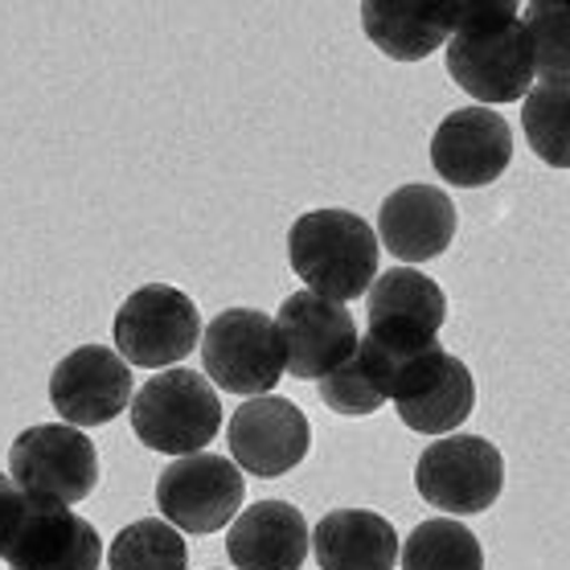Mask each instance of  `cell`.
<instances>
[{
    "label": "cell",
    "instance_id": "6da1fadb",
    "mask_svg": "<svg viewBox=\"0 0 570 570\" xmlns=\"http://www.w3.org/2000/svg\"><path fill=\"white\" fill-rule=\"evenodd\" d=\"M448 75L480 107L525 99L533 87V46L513 0H472L460 4L448 38Z\"/></svg>",
    "mask_w": 570,
    "mask_h": 570
},
{
    "label": "cell",
    "instance_id": "7a4b0ae2",
    "mask_svg": "<svg viewBox=\"0 0 570 570\" xmlns=\"http://www.w3.org/2000/svg\"><path fill=\"white\" fill-rule=\"evenodd\" d=\"M287 263L308 284V292L350 304L377 279L374 226L353 209L299 214L287 230Z\"/></svg>",
    "mask_w": 570,
    "mask_h": 570
},
{
    "label": "cell",
    "instance_id": "3957f363",
    "mask_svg": "<svg viewBox=\"0 0 570 570\" xmlns=\"http://www.w3.org/2000/svg\"><path fill=\"white\" fill-rule=\"evenodd\" d=\"M131 431L144 448L160 455H197L218 440L222 399L206 374L177 365L131 394Z\"/></svg>",
    "mask_w": 570,
    "mask_h": 570
},
{
    "label": "cell",
    "instance_id": "277c9868",
    "mask_svg": "<svg viewBox=\"0 0 570 570\" xmlns=\"http://www.w3.org/2000/svg\"><path fill=\"white\" fill-rule=\"evenodd\" d=\"M13 484L26 493L29 505L70 509L87 501L99 484V452L78 428L41 423L26 428L9 448Z\"/></svg>",
    "mask_w": 570,
    "mask_h": 570
},
{
    "label": "cell",
    "instance_id": "5b68a950",
    "mask_svg": "<svg viewBox=\"0 0 570 570\" xmlns=\"http://www.w3.org/2000/svg\"><path fill=\"white\" fill-rule=\"evenodd\" d=\"M370 333L390 362H415L419 353L440 345V328L448 321V296L431 275L415 267H390L370 284Z\"/></svg>",
    "mask_w": 570,
    "mask_h": 570
},
{
    "label": "cell",
    "instance_id": "8992f818",
    "mask_svg": "<svg viewBox=\"0 0 570 570\" xmlns=\"http://www.w3.org/2000/svg\"><path fill=\"white\" fill-rule=\"evenodd\" d=\"M116 353L140 370L185 362L202 341V312L181 287L144 284L116 312Z\"/></svg>",
    "mask_w": 570,
    "mask_h": 570
},
{
    "label": "cell",
    "instance_id": "52a82bcc",
    "mask_svg": "<svg viewBox=\"0 0 570 570\" xmlns=\"http://www.w3.org/2000/svg\"><path fill=\"white\" fill-rule=\"evenodd\" d=\"M202 362H206L209 386L226 394H250L263 399L284 377V345L279 328L259 308H226L214 316L202 337Z\"/></svg>",
    "mask_w": 570,
    "mask_h": 570
},
{
    "label": "cell",
    "instance_id": "ba28073f",
    "mask_svg": "<svg viewBox=\"0 0 570 570\" xmlns=\"http://www.w3.org/2000/svg\"><path fill=\"white\" fill-rule=\"evenodd\" d=\"M415 489L428 505L452 518L484 513L505 489V455L480 435H440L419 455Z\"/></svg>",
    "mask_w": 570,
    "mask_h": 570
},
{
    "label": "cell",
    "instance_id": "9c48e42d",
    "mask_svg": "<svg viewBox=\"0 0 570 570\" xmlns=\"http://www.w3.org/2000/svg\"><path fill=\"white\" fill-rule=\"evenodd\" d=\"M247 480L234 468V460H222L214 452H197L173 460L156 480V505L160 518L177 533H214L230 525L243 509Z\"/></svg>",
    "mask_w": 570,
    "mask_h": 570
},
{
    "label": "cell",
    "instance_id": "30bf717a",
    "mask_svg": "<svg viewBox=\"0 0 570 570\" xmlns=\"http://www.w3.org/2000/svg\"><path fill=\"white\" fill-rule=\"evenodd\" d=\"M390 402L402 423L419 435H452L455 428H464V419L476 406V382L455 353L435 345L402 365Z\"/></svg>",
    "mask_w": 570,
    "mask_h": 570
},
{
    "label": "cell",
    "instance_id": "8fae6325",
    "mask_svg": "<svg viewBox=\"0 0 570 570\" xmlns=\"http://www.w3.org/2000/svg\"><path fill=\"white\" fill-rule=\"evenodd\" d=\"M275 328L284 345V374L304 377V382L308 377L321 382L341 362H350V353L357 350V321L350 304L316 296L308 287L279 304Z\"/></svg>",
    "mask_w": 570,
    "mask_h": 570
},
{
    "label": "cell",
    "instance_id": "7c38bea8",
    "mask_svg": "<svg viewBox=\"0 0 570 570\" xmlns=\"http://www.w3.org/2000/svg\"><path fill=\"white\" fill-rule=\"evenodd\" d=\"M513 128L493 107H460L431 131V169L455 189H484L505 177Z\"/></svg>",
    "mask_w": 570,
    "mask_h": 570
},
{
    "label": "cell",
    "instance_id": "4fadbf2b",
    "mask_svg": "<svg viewBox=\"0 0 570 570\" xmlns=\"http://www.w3.org/2000/svg\"><path fill=\"white\" fill-rule=\"evenodd\" d=\"M226 440H230L238 472L275 480L308 455L312 428L296 402L279 399V394H263V399H247L234 411Z\"/></svg>",
    "mask_w": 570,
    "mask_h": 570
},
{
    "label": "cell",
    "instance_id": "5bb4252c",
    "mask_svg": "<svg viewBox=\"0 0 570 570\" xmlns=\"http://www.w3.org/2000/svg\"><path fill=\"white\" fill-rule=\"evenodd\" d=\"M131 365L107 345H78L50 374V402L66 428H99L131 406Z\"/></svg>",
    "mask_w": 570,
    "mask_h": 570
},
{
    "label": "cell",
    "instance_id": "9a60e30c",
    "mask_svg": "<svg viewBox=\"0 0 570 570\" xmlns=\"http://www.w3.org/2000/svg\"><path fill=\"white\" fill-rule=\"evenodd\" d=\"M9 570H99L104 538L87 518L70 509L29 505L21 530L4 546Z\"/></svg>",
    "mask_w": 570,
    "mask_h": 570
},
{
    "label": "cell",
    "instance_id": "2e32d148",
    "mask_svg": "<svg viewBox=\"0 0 570 570\" xmlns=\"http://www.w3.org/2000/svg\"><path fill=\"white\" fill-rule=\"evenodd\" d=\"M374 238L402 263L440 259L455 238L452 197L435 185H402L377 209Z\"/></svg>",
    "mask_w": 570,
    "mask_h": 570
},
{
    "label": "cell",
    "instance_id": "e0dca14e",
    "mask_svg": "<svg viewBox=\"0 0 570 570\" xmlns=\"http://www.w3.org/2000/svg\"><path fill=\"white\" fill-rule=\"evenodd\" d=\"M226 554L234 570H299L308 562V521L287 501H259L230 521Z\"/></svg>",
    "mask_w": 570,
    "mask_h": 570
},
{
    "label": "cell",
    "instance_id": "ac0fdd59",
    "mask_svg": "<svg viewBox=\"0 0 570 570\" xmlns=\"http://www.w3.org/2000/svg\"><path fill=\"white\" fill-rule=\"evenodd\" d=\"M312 554L321 570H394L399 530L374 509H333L312 530Z\"/></svg>",
    "mask_w": 570,
    "mask_h": 570
},
{
    "label": "cell",
    "instance_id": "d6986e66",
    "mask_svg": "<svg viewBox=\"0 0 570 570\" xmlns=\"http://www.w3.org/2000/svg\"><path fill=\"white\" fill-rule=\"evenodd\" d=\"M460 4H382L365 0L362 29L377 50L394 62H423L452 38Z\"/></svg>",
    "mask_w": 570,
    "mask_h": 570
},
{
    "label": "cell",
    "instance_id": "ffe728a7",
    "mask_svg": "<svg viewBox=\"0 0 570 570\" xmlns=\"http://www.w3.org/2000/svg\"><path fill=\"white\" fill-rule=\"evenodd\" d=\"M402 365L390 362L386 353L377 350L370 337H357V350L350 353V362H341L333 374L321 377V399L328 411L337 415H374L390 402L394 377Z\"/></svg>",
    "mask_w": 570,
    "mask_h": 570
},
{
    "label": "cell",
    "instance_id": "44dd1931",
    "mask_svg": "<svg viewBox=\"0 0 570 570\" xmlns=\"http://www.w3.org/2000/svg\"><path fill=\"white\" fill-rule=\"evenodd\" d=\"M402 570H484L480 538L452 518H431L399 546Z\"/></svg>",
    "mask_w": 570,
    "mask_h": 570
},
{
    "label": "cell",
    "instance_id": "7402d4cb",
    "mask_svg": "<svg viewBox=\"0 0 570 570\" xmlns=\"http://www.w3.org/2000/svg\"><path fill=\"white\" fill-rule=\"evenodd\" d=\"M521 128L525 140L546 165H570V82H538L521 99Z\"/></svg>",
    "mask_w": 570,
    "mask_h": 570
},
{
    "label": "cell",
    "instance_id": "603a6c76",
    "mask_svg": "<svg viewBox=\"0 0 570 570\" xmlns=\"http://www.w3.org/2000/svg\"><path fill=\"white\" fill-rule=\"evenodd\" d=\"M107 562L111 570H189V550L169 521L144 518L116 533Z\"/></svg>",
    "mask_w": 570,
    "mask_h": 570
},
{
    "label": "cell",
    "instance_id": "cb8c5ba5",
    "mask_svg": "<svg viewBox=\"0 0 570 570\" xmlns=\"http://www.w3.org/2000/svg\"><path fill=\"white\" fill-rule=\"evenodd\" d=\"M521 26L533 46V75L542 82H570V9L554 0H533L521 9Z\"/></svg>",
    "mask_w": 570,
    "mask_h": 570
},
{
    "label": "cell",
    "instance_id": "d4e9b609",
    "mask_svg": "<svg viewBox=\"0 0 570 570\" xmlns=\"http://www.w3.org/2000/svg\"><path fill=\"white\" fill-rule=\"evenodd\" d=\"M26 513H29L26 493L17 489L9 472H0V554H4V546L13 542V533L21 530Z\"/></svg>",
    "mask_w": 570,
    "mask_h": 570
}]
</instances>
